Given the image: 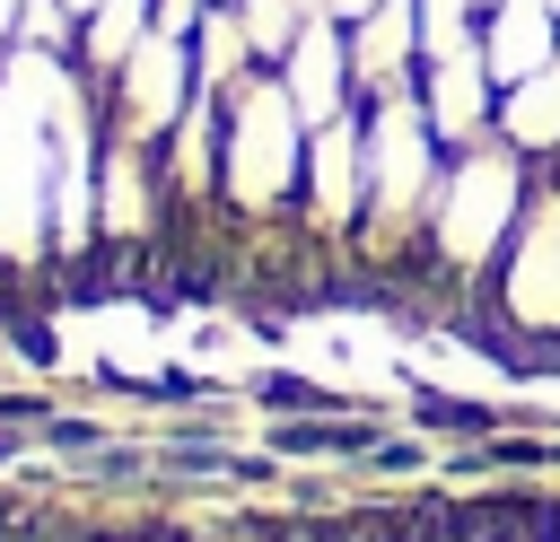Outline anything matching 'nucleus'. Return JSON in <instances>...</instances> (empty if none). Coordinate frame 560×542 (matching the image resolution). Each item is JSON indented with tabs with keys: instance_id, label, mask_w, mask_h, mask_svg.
Here are the masks:
<instances>
[{
	"instance_id": "nucleus-1",
	"label": "nucleus",
	"mask_w": 560,
	"mask_h": 542,
	"mask_svg": "<svg viewBox=\"0 0 560 542\" xmlns=\"http://www.w3.org/2000/svg\"><path fill=\"white\" fill-rule=\"evenodd\" d=\"M525 192H534V166H525L499 131L472 140V149H446L438 192H429V227H420V271H411V280H429L446 306L472 315L499 245H508L516 219H525Z\"/></svg>"
},
{
	"instance_id": "nucleus-2",
	"label": "nucleus",
	"mask_w": 560,
	"mask_h": 542,
	"mask_svg": "<svg viewBox=\"0 0 560 542\" xmlns=\"http://www.w3.org/2000/svg\"><path fill=\"white\" fill-rule=\"evenodd\" d=\"M359 114H368V201H359L350 262H359V280L402 288L420 271V227H429V192H438L446 149L429 131L420 96H376Z\"/></svg>"
},
{
	"instance_id": "nucleus-3",
	"label": "nucleus",
	"mask_w": 560,
	"mask_h": 542,
	"mask_svg": "<svg viewBox=\"0 0 560 542\" xmlns=\"http://www.w3.org/2000/svg\"><path fill=\"white\" fill-rule=\"evenodd\" d=\"M298 175H306V114L289 105L280 70H245L219 96V219L245 236L298 227Z\"/></svg>"
},
{
	"instance_id": "nucleus-4",
	"label": "nucleus",
	"mask_w": 560,
	"mask_h": 542,
	"mask_svg": "<svg viewBox=\"0 0 560 542\" xmlns=\"http://www.w3.org/2000/svg\"><path fill=\"white\" fill-rule=\"evenodd\" d=\"M472 323L508 350V358H560V166H534L525 219L499 245Z\"/></svg>"
},
{
	"instance_id": "nucleus-5",
	"label": "nucleus",
	"mask_w": 560,
	"mask_h": 542,
	"mask_svg": "<svg viewBox=\"0 0 560 542\" xmlns=\"http://www.w3.org/2000/svg\"><path fill=\"white\" fill-rule=\"evenodd\" d=\"M52 140L44 122L0 87V280H52Z\"/></svg>"
},
{
	"instance_id": "nucleus-6",
	"label": "nucleus",
	"mask_w": 560,
	"mask_h": 542,
	"mask_svg": "<svg viewBox=\"0 0 560 542\" xmlns=\"http://www.w3.org/2000/svg\"><path fill=\"white\" fill-rule=\"evenodd\" d=\"M359 201H368V114H332L306 131V175H298V236L324 262H350L359 236Z\"/></svg>"
},
{
	"instance_id": "nucleus-7",
	"label": "nucleus",
	"mask_w": 560,
	"mask_h": 542,
	"mask_svg": "<svg viewBox=\"0 0 560 542\" xmlns=\"http://www.w3.org/2000/svg\"><path fill=\"white\" fill-rule=\"evenodd\" d=\"M96 105H105V131L114 140H140V149H158L192 105H201V79H192V44L184 35H149L105 87H96Z\"/></svg>"
},
{
	"instance_id": "nucleus-8",
	"label": "nucleus",
	"mask_w": 560,
	"mask_h": 542,
	"mask_svg": "<svg viewBox=\"0 0 560 542\" xmlns=\"http://www.w3.org/2000/svg\"><path fill=\"white\" fill-rule=\"evenodd\" d=\"M271 70H280L289 105L306 114V131L359 105V79H350V26H341V17H324V9H315V17L289 35V52H280Z\"/></svg>"
},
{
	"instance_id": "nucleus-9",
	"label": "nucleus",
	"mask_w": 560,
	"mask_h": 542,
	"mask_svg": "<svg viewBox=\"0 0 560 542\" xmlns=\"http://www.w3.org/2000/svg\"><path fill=\"white\" fill-rule=\"evenodd\" d=\"M350 79H359V105L420 87V0H376L350 17Z\"/></svg>"
},
{
	"instance_id": "nucleus-10",
	"label": "nucleus",
	"mask_w": 560,
	"mask_h": 542,
	"mask_svg": "<svg viewBox=\"0 0 560 542\" xmlns=\"http://www.w3.org/2000/svg\"><path fill=\"white\" fill-rule=\"evenodd\" d=\"M411 96H420V114H429L438 149H472V140H490V131H499V79H490L481 44H472V52H455V61H429Z\"/></svg>"
},
{
	"instance_id": "nucleus-11",
	"label": "nucleus",
	"mask_w": 560,
	"mask_h": 542,
	"mask_svg": "<svg viewBox=\"0 0 560 542\" xmlns=\"http://www.w3.org/2000/svg\"><path fill=\"white\" fill-rule=\"evenodd\" d=\"M551 52H560V17H551V0H490V9H481V61H490L499 87H516V79L542 70Z\"/></svg>"
},
{
	"instance_id": "nucleus-12",
	"label": "nucleus",
	"mask_w": 560,
	"mask_h": 542,
	"mask_svg": "<svg viewBox=\"0 0 560 542\" xmlns=\"http://www.w3.org/2000/svg\"><path fill=\"white\" fill-rule=\"evenodd\" d=\"M499 140L525 166H560V52L542 70H525L516 87H499Z\"/></svg>"
},
{
	"instance_id": "nucleus-13",
	"label": "nucleus",
	"mask_w": 560,
	"mask_h": 542,
	"mask_svg": "<svg viewBox=\"0 0 560 542\" xmlns=\"http://www.w3.org/2000/svg\"><path fill=\"white\" fill-rule=\"evenodd\" d=\"M158 35V0H96L88 17H79V44H70V61H79V79L88 87H105L140 44Z\"/></svg>"
},
{
	"instance_id": "nucleus-14",
	"label": "nucleus",
	"mask_w": 560,
	"mask_h": 542,
	"mask_svg": "<svg viewBox=\"0 0 560 542\" xmlns=\"http://www.w3.org/2000/svg\"><path fill=\"white\" fill-rule=\"evenodd\" d=\"M245 70H271V61L254 52V35H245L236 9H210V17L192 26V79H201V96H228Z\"/></svg>"
},
{
	"instance_id": "nucleus-15",
	"label": "nucleus",
	"mask_w": 560,
	"mask_h": 542,
	"mask_svg": "<svg viewBox=\"0 0 560 542\" xmlns=\"http://www.w3.org/2000/svg\"><path fill=\"white\" fill-rule=\"evenodd\" d=\"M402 420H411L420 437H472V446H490V437H508V428H516V411H508V402H464V393H438V385H411Z\"/></svg>"
},
{
	"instance_id": "nucleus-16",
	"label": "nucleus",
	"mask_w": 560,
	"mask_h": 542,
	"mask_svg": "<svg viewBox=\"0 0 560 542\" xmlns=\"http://www.w3.org/2000/svg\"><path fill=\"white\" fill-rule=\"evenodd\" d=\"M481 44V0H420V70Z\"/></svg>"
},
{
	"instance_id": "nucleus-17",
	"label": "nucleus",
	"mask_w": 560,
	"mask_h": 542,
	"mask_svg": "<svg viewBox=\"0 0 560 542\" xmlns=\"http://www.w3.org/2000/svg\"><path fill=\"white\" fill-rule=\"evenodd\" d=\"M402 542H499V533H490V507L472 498V507H455V516H429V525H411Z\"/></svg>"
},
{
	"instance_id": "nucleus-18",
	"label": "nucleus",
	"mask_w": 560,
	"mask_h": 542,
	"mask_svg": "<svg viewBox=\"0 0 560 542\" xmlns=\"http://www.w3.org/2000/svg\"><path fill=\"white\" fill-rule=\"evenodd\" d=\"M26 446H35V437H26V428H0V472H9V463H18V455H26Z\"/></svg>"
},
{
	"instance_id": "nucleus-19",
	"label": "nucleus",
	"mask_w": 560,
	"mask_h": 542,
	"mask_svg": "<svg viewBox=\"0 0 560 542\" xmlns=\"http://www.w3.org/2000/svg\"><path fill=\"white\" fill-rule=\"evenodd\" d=\"M359 9H376V0H324V17H341V26H350Z\"/></svg>"
},
{
	"instance_id": "nucleus-20",
	"label": "nucleus",
	"mask_w": 560,
	"mask_h": 542,
	"mask_svg": "<svg viewBox=\"0 0 560 542\" xmlns=\"http://www.w3.org/2000/svg\"><path fill=\"white\" fill-rule=\"evenodd\" d=\"M551 542H560V498H551Z\"/></svg>"
},
{
	"instance_id": "nucleus-21",
	"label": "nucleus",
	"mask_w": 560,
	"mask_h": 542,
	"mask_svg": "<svg viewBox=\"0 0 560 542\" xmlns=\"http://www.w3.org/2000/svg\"><path fill=\"white\" fill-rule=\"evenodd\" d=\"M210 9H245V0H210Z\"/></svg>"
},
{
	"instance_id": "nucleus-22",
	"label": "nucleus",
	"mask_w": 560,
	"mask_h": 542,
	"mask_svg": "<svg viewBox=\"0 0 560 542\" xmlns=\"http://www.w3.org/2000/svg\"><path fill=\"white\" fill-rule=\"evenodd\" d=\"M70 9H79V17H88V9H96V0H70Z\"/></svg>"
},
{
	"instance_id": "nucleus-23",
	"label": "nucleus",
	"mask_w": 560,
	"mask_h": 542,
	"mask_svg": "<svg viewBox=\"0 0 560 542\" xmlns=\"http://www.w3.org/2000/svg\"><path fill=\"white\" fill-rule=\"evenodd\" d=\"M298 9H306V17H315V9H324V0H298Z\"/></svg>"
},
{
	"instance_id": "nucleus-24",
	"label": "nucleus",
	"mask_w": 560,
	"mask_h": 542,
	"mask_svg": "<svg viewBox=\"0 0 560 542\" xmlns=\"http://www.w3.org/2000/svg\"><path fill=\"white\" fill-rule=\"evenodd\" d=\"M0 306H9V280H0Z\"/></svg>"
},
{
	"instance_id": "nucleus-25",
	"label": "nucleus",
	"mask_w": 560,
	"mask_h": 542,
	"mask_svg": "<svg viewBox=\"0 0 560 542\" xmlns=\"http://www.w3.org/2000/svg\"><path fill=\"white\" fill-rule=\"evenodd\" d=\"M551 17H560V0H551Z\"/></svg>"
},
{
	"instance_id": "nucleus-26",
	"label": "nucleus",
	"mask_w": 560,
	"mask_h": 542,
	"mask_svg": "<svg viewBox=\"0 0 560 542\" xmlns=\"http://www.w3.org/2000/svg\"><path fill=\"white\" fill-rule=\"evenodd\" d=\"M481 9H490V0H481Z\"/></svg>"
}]
</instances>
